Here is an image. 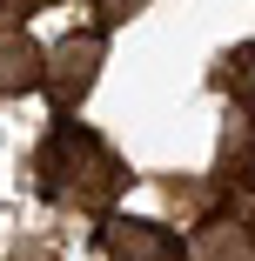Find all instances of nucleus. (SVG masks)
<instances>
[{
    "label": "nucleus",
    "mask_w": 255,
    "mask_h": 261,
    "mask_svg": "<svg viewBox=\"0 0 255 261\" xmlns=\"http://www.w3.org/2000/svg\"><path fill=\"white\" fill-rule=\"evenodd\" d=\"M40 194L61 201V207H108L121 188H128V161L101 141L87 121H54L40 141Z\"/></svg>",
    "instance_id": "obj_1"
},
{
    "label": "nucleus",
    "mask_w": 255,
    "mask_h": 261,
    "mask_svg": "<svg viewBox=\"0 0 255 261\" xmlns=\"http://www.w3.org/2000/svg\"><path fill=\"white\" fill-rule=\"evenodd\" d=\"M101 67H108V27H74V34H61L47 47V94L61 108H74L101 81Z\"/></svg>",
    "instance_id": "obj_2"
},
{
    "label": "nucleus",
    "mask_w": 255,
    "mask_h": 261,
    "mask_svg": "<svg viewBox=\"0 0 255 261\" xmlns=\"http://www.w3.org/2000/svg\"><path fill=\"white\" fill-rule=\"evenodd\" d=\"M101 254L108 261H188V241L148 215H108L101 221Z\"/></svg>",
    "instance_id": "obj_3"
},
{
    "label": "nucleus",
    "mask_w": 255,
    "mask_h": 261,
    "mask_svg": "<svg viewBox=\"0 0 255 261\" xmlns=\"http://www.w3.org/2000/svg\"><path fill=\"white\" fill-rule=\"evenodd\" d=\"M47 87V47L20 27H0V94H40Z\"/></svg>",
    "instance_id": "obj_4"
},
{
    "label": "nucleus",
    "mask_w": 255,
    "mask_h": 261,
    "mask_svg": "<svg viewBox=\"0 0 255 261\" xmlns=\"http://www.w3.org/2000/svg\"><path fill=\"white\" fill-rule=\"evenodd\" d=\"M188 261H255V234L242 215H208L188 234Z\"/></svg>",
    "instance_id": "obj_5"
},
{
    "label": "nucleus",
    "mask_w": 255,
    "mask_h": 261,
    "mask_svg": "<svg viewBox=\"0 0 255 261\" xmlns=\"http://www.w3.org/2000/svg\"><path fill=\"white\" fill-rule=\"evenodd\" d=\"M222 168L235 188H255V114L242 127H228V147H222Z\"/></svg>",
    "instance_id": "obj_6"
},
{
    "label": "nucleus",
    "mask_w": 255,
    "mask_h": 261,
    "mask_svg": "<svg viewBox=\"0 0 255 261\" xmlns=\"http://www.w3.org/2000/svg\"><path fill=\"white\" fill-rule=\"evenodd\" d=\"M222 67H228V74H222V81H228V94H235L242 108L255 114V40H248V47H235V54H228Z\"/></svg>",
    "instance_id": "obj_7"
},
{
    "label": "nucleus",
    "mask_w": 255,
    "mask_h": 261,
    "mask_svg": "<svg viewBox=\"0 0 255 261\" xmlns=\"http://www.w3.org/2000/svg\"><path fill=\"white\" fill-rule=\"evenodd\" d=\"M87 7L101 14V27H121V20H134V14L148 7V0H87Z\"/></svg>",
    "instance_id": "obj_8"
},
{
    "label": "nucleus",
    "mask_w": 255,
    "mask_h": 261,
    "mask_svg": "<svg viewBox=\"0 0 255 261\" xmlns=\"http://www.w3.org/2000/svg\"><path fill=\"white\" fill-rule=\"evenodd\" d=\"M14 261H61V254L47 248V241H27V248H14Z\"/></svg>",
    "instance_id": "obj_9"
},
{
    "label": "nucleus",
    "mask_w": 255,
    "mask_h": 261,
    "mask_svg": "<svg viewBox=\"0 0 255 261\" xmlns=\"http://www.w3.org/2000/svg\"><path fill=\"white\" fill-rule=\"evenodd\" d=\"M0 7H7V14H27V7H40V0H0Z\"/></svg>",
    "instance_id": "obj_10"
}]
</instances>
